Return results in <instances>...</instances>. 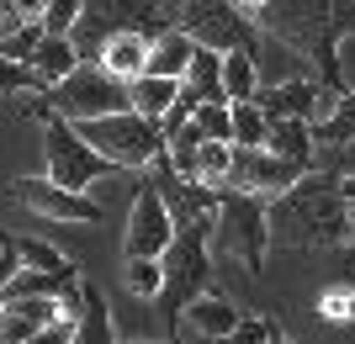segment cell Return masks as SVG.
Wrapping results in <instances>:
<instances>
[{
    "label": "cell",
    "mask_w": 355,
    "mask_h": 344,
    "mask_svg": "<svg viewBox=\"0 0 355 344\" xmlns=\"http://www.w3.org/2000/svg\"><path fill=\"white\" fill-rule=\"evenodd\" d=\"M196 133L207 138V143H234V106L218 101V106H196Z\"/></svg>",
    "instance_id": "cell-24"
},
{
    "label": "cell",
    "mask_w": 355,
    "mask_h": 344,
    "mask_svg": "<svg viewBox=\"0 0 355 344\" xmlns=\"http://www.w3.org/2000/svg\"><path fill=\"white\" fill-rule=\"evenodd\" d=\"M6 255H11V239H6V233H0V265H6Z\"/></svg>",
    "instance_id": "cell-34"
},
{
    "label": "cell",
    "mask_w": 355,
    "mask_h": 344,
    "mask_svg": "<svg viewBox=\"0 0 355 344\" xmlns=\"http://www.w3.org/2000/svg\"><path fill=\"white\" fill-rule=\"evenodd\" d=\"M175 27V16L164 0H85V16H80V27L69 32L74 53L85 59L106 37H122V32H138V37H159V32Z\"/></svg>",
    "instance_id": "cell-3"
},
{
    "label": "cell",
    "mask_w": 355,
    "mask_h": 344,
    "mask_svg": "<svg viewBox=\"0 0 355 344\" xmlns=\"http://www.w3.org/2000/svg\"><path fill=\"white\" fill-rule=\"evenodd\" d=\"M37 75H32L27 64H11V59H0V96H37ZM48 96V90H43Z\"/></svg>",
    "instance_id": "cell-26"
},
{
    "label": "cell",
    "mask_w": 355,
    "mask_h": 344,
    "mask_svg": "<svg viewBox=\"0 0 355 344\" xmlns=\"http://www.w3.org/2000/svg\"><path fill=\"white\" fill-rule=\"evenodd\" d=\"M128 344H159V339H128Z\"/></svg>",
    "instance_id": "cell-36"
},
{
    "label": "cell",
    "mask_w": 355,
    "mask_h": 344,
    "mask_svg": "<svg viewBox=\"0 0 355 344\" xmlns=\"http://www.w3.org/2000/svg\"><path fill=\"white\" fill-rule=\"evenodd\" d=\"M180 85L191 90L202 106L228 101V96H223V53H212V48H196V59H191V69H186V80H180Z\"/></svg>",
    "instance_id": "cell-20"
},
{
    "label": "cell",
    "mask_w": 355,
    "mask_h": 344,
    "mask_svg": "<svg viewBox=\"0 0 355 344\" xmlns=\"http://www.w3.org/2000/svg\"><path fill=\"white\" fill-rule=\"evenodd\" d=\"M334 64H340V85H355V27L340 37V53H334Z\"/></svg>",
    "instance_id": "cell-29"
},
{
    "label": "cell",
    "mask_w": 355,
    "mask_h": 344,
    "mask_svg": "<svg viewBox=\"0 0 355 344\" xmlns=\"http://www.w3.org/2000/svg\"><path fill=\"white\" fill-rule=\"evenodd\" d=\"M148 48H154V37H138V32L106 37V43L96 48V69H106L117 85H133V80L148 69Z\"/></svg>",
    "instance_id": "cell-12"
},
{
    "label": "cell",
    "mask_w": 355,
    "mask_h": 344,
    "mask_svg": "<svg viewBox=\"0 0 355 344\" xmlns=\"http://www.w3.org/2000/svg\"><path fill=\"white\" fill-rule=\"evenodd\" d=\"M16 244V260H21V270H43V275H59V270H69V260H64L59 244L48 239H11Z\"/></svg>",
    "instance_id": "cell-22"
},
{
    "label": "cell",
    "mask_w": 355,
    "mask_h": 344,
    "mask_svg": "<svg viewBox=\"0 0 355 344\" xmlns=\"http://www.w3.org/2000/svg\"><path fill=\"white\" fill-rule=\"evenodd\" d=\"M270 344H292V339H282V334H276V339H270Z\"/></svg>",
    "instance_id": "cell-37"
},
{
    "label": "cell",
    "mask_w": 355,
    "mask_h": 344,
    "mask_svg": "<svg viewBox=\"0 0 355 344\" xmlns=\"http://www.w3.org/2000/svg\"><path fill=\"white\" fill-rule=\"evenodd\" d=\"M180 323L191 334H202V344H212V339H223V334H234L239 323H244V313H239L223 291H207V297H196L191 307L180 313Z\"/></svg>",
    "instance_id": "cell-14"
},
{
    "label": "cell",
    "mask_w": 355,
    "mask_h": 344,
    "mask_svg": "<svg viewBox=\"0 0 355 344\" xmlns=\"http://www.w3.org/2000/svg\"><path fill=\"white\" fill-rule=\"evenodd\" d=\"M74 133L85 138L90 149L101 154L112 170H148L164 159V133L159 122L138 117L133 106L117 117H96V122H74Z\"/></svg>",
    "instance_id": "cell-2"
},
{
    "label": "cell",
    "mask_w": 355,
    "mask_h": 344,
    "mask_svg": "<svg viewBox=\"0 0 355 344\" xmlns=\"http://www.w3.org/2000/svg\"><path fill=\"white\" fill-rule=\"evenodd\" d=\"M212 233H218L223 255H234L250 275H260L266 249H270V207L260 201V196L223 191L218 196V223H212Z\"/></svg>",
    "instance_id": "cell-5"
},
{
    "label": "cell",
    "mask_w": 355,
    "mask_h": 344,
    "mask_svg": "<svg viewBox=\"0 0 355 344\" xmlns=\"http://www.w3.org/2000/svg\"><path fill=\"white\" fill-rule=\"evenodd\" d=\"M270 233L302 249H324V244L350 239V201L340 196V180L329 175H302L286 196L270 207Z\"/></svg>",
    "instance_id": "cell-1"
},
{
    "label": "cell",
    "mask_w": 355,
    "mask_h": 344,
    "mask_svg": "<svg viewBox=\"0 0 355 344\" xmlns=\"http://www.w3.org/2000/svg\"><path fill=\"white\" fill-rule=\"evenodd\" d=\"M276 339V323L270 318H244L234 334H223V339H212V344H270Z\"/></svg>",
    "instance_id": "cell-28"
},
{
    "label": "cell",
    "mask_w": 355,
    "mask_h": 344,
    "mask_svg": "<svg viewBox=\"0 0 355 344\" xmlns=\"http://www.w3.org/2000/svg\"><path fill=\"white\" fill-rule=\"evenodd\" d=\"M191 59H196V37H191V32H180V27H170V32H159V37H154V48H148V69H144V75L186 80Z\"/></svg>",
    "instance_id": "cell-15"
},
{
    "label": "cell",
    "mask_w": 355,
    "mask_h": 344,
    "mask_svg": "<svg viewBox=\"0 0 355 344\" xmlns=\"http://www.w3.org/2000/svg\"><path fill=\"white\" fill-rule=\"evenodd\" d=\"M228 6H234V11H239V16H250V21H254V16L266 11L270 0H228Z\"/></svg>",
    "instance_id": "cell-31"
},
{
    "label": "cell",
    "mask_w": 355,
    "mask_h": 344,
    "mask_svg": "<svg viewBox=\"0 0 355 344\" xmlns=\"http://www.w3.org/2000/svg\"><path fill=\"white\" fill-rule=\"evenodd\" d=\"M122 281H128V291H133L138 302H159V291H164V265H159V260H128Z\"/></svg>",
    "instance_id": "cell-23"
},
{
    "label": "cell",
    "mask_w": 355,
    "mask_h": 344,
    "mask_svg": "<svg viewBox=\"0 0 355 344\" xmlns=\"http://www.w3.org/2000/svg\"><path fill=\"white\" fill-rule=\"evenodd\" d=\"M64 318V307L53 297H6L0 313V344H32L43 329H53Z\"/></svg>",
    "instance_id": "cell-11"
},
{
    "label": "cell",
    "mask_w": 355,
    "mask_h": 344,
    "mask_svg": "<svg viewBox=\"0 0 355 344\" xmlns=\"http://www.w3.org/2000/svg\"><path fill=\"white\" fill-rule=\"evenodd\" d=\"M270 117L260 111V101H239L234 106V149H266Z\"/></svg>",
    "instance_id": "cell-21"
},
{
    "label": "cell",
    "mask_w": 355,
    "mask_h": 344,
    "mask_svg": "<svg viewBox=\"0 0 355 344\" xmlns=\"http://www.w3.org/2000/svg\"><path fill=\"white\" fill-rule=\"evenodd\" d=\"M308 175V170L286 165V159H276V154L266 149H234V170H228V185L223 191H239V196H286L297 185V180Z\"/></svg>",
    "instance_id": "cell-9"
},
{
    "label": "cell",
    "mask_w": 355,
    "mask_h": 344,
    "mask_svg": "<svg viewBox=\"0 0 355 344\" xmlns=\"http://www.w3.org/2000/svg\"><path fill=\"white\" fill-rule=\"evenodd\" d=\"M318 313L329 323H350L355 318V286H329L324 297H318Z\"/></svg>",
    "instance_id": "cell-27"
},
{
    "label": "cell",
    "mask_w": 355,
    "mask_h": 344,
    "mask_svg": "<svg viewBox=\"0 0 355 344\" xmlns=\"http://www.w3.org/2000/svg\"><path fill=\"white\" fill-rule=\"evenodd\" d=\"M16 11H21V21L43 27V11H48V0H16Z\"/></svg>",
    "instance_id": "cell-30"
},
{
    "label": "cell",
    "mask_w": 355,
    "mask_h": 344,
    "mask_svg": "<svg viewBox=\"0 0 355 344\" xmlns=\"http://www.w3.org/2000/svg\"><path fill=\"white\" fill-rule=\"evenodd\" d=\"M48 106H53L64 122L117 117V111H128V85H117V80L106 75V69H96V64H80L64 85L48 90Z\"/></svg>",
    "instance_id": "cell-7"
},
{
    "label": "cell",
    "mask_w": 355,
    "mask_h": 344,
    "mask_svg": "<svg viewBox=\"0 0 355 344\" xmlns=\"http://www.w3.org/2000/svg\"><path fill=\"white\" fill-rule=\"evenodd\" d=\"M175 244V217L164 207V196L154 180H144L133 196V212H128V233H122V249L128 260H164V249Z\"/></svg>",
    "instance_id": "cell-8"
},
{
    "label": "cell",
    "mask_w": 355,
    "mask_h": 344,
    "mask_svg": "<svg viewBox=\"0 0 355 344\" xmlns=\"http://www.w3.org/2000/svg\"><path fill=\"white\" fill-rule=\"evenodd\" d=\"M27 69L37 75V85H43V90H53V85H64V80L80 69V53H74L69 37H43L37 53L27 59Z\"/></svg>",
    "instance_id": "cell-16"
},
{
    "label": "cell",
    "mask_w": 355,
    "mask_h": 344,
    "mask_svg": "<svg viewBox=\"0 0 355 344\" xmlns=\"http://www.w3.org/2000/svg\"><path fill=\"white\" fill-rule=\"evenodd\" d=\"M180 101V80H159V75H138L128 85V106L148 122H164V111Z\"/></svg>",
    "instance_id": "cell-17"
},
{
    "label": "cell",
    "mask_w": 355,
    "mask_h": 344,
    "mask_svg": "<svg viewBox=\"0 0 355 344\" xmlns=\"http://www.w3.org/2000/svg\"><path fill=\"white\" fill-rule=\"evenodd\" d=\"M223 96H228V106H239V101H260V64H254L250 48L223 53Z\"/></svg>",
    "instance_id": "cell-18"
},
{
    "label": "cell",
    "mask_w": 355,
    "mask_h": 344,
    "mask_svg": "<svg viewBox=\"0 0 355 344\" xmlns=\"http://www.w3.org/2000/svg\"><path fill=\"white\" fill-rule=\"evenodd\" d=\"M340 165H345V175H355V143H350V149H340Z\"/></svg>",
    "instance_id": "cell-33"
},
{
    "label": "cell",
    "mask_w": 355,
    "mask_h": 344,
    "mask_svg": "<svg viewBox=\"0 0 355 344\" xmlns=\"http://www.w3.org/2000/svg\"><path fill=\"white\" fill-rule=\"evenodd\" d=\"M80 16H85V0H48L43 37H69V32L80 27Z\"/></svg>",
    "instance_id": "cell-25"
},
{
    "label": "cell",
    "mask_w": 355,
    "mask_h": 344,
    "mask_svg": "<svg viewBox=\"0 0 355 344\" xmlns=\"http://www.w3.org/2000/svg\"><path fill=\"white\" fill-rule=\"evenodd\" d=\"M69 344H117L112 302L96 281H80V313H74V339Z\"/></svg>",
    "instance_id": "cell-13"
},
{
    "label": "cell",
    "mask_w": 355,
    "mask_h": 344,
    "mask_svg": "<svg viewBox=\"0 0 355 344\" xmlns=\"http://www.w3.org/2000/svg\"><path fill=\"white\" fill-rule=\"evenodd\" d=\"M207 239H212V223H191L180 228L175 244L164 249V291H159V307L170 318H180L196 297L212 291V255H207Z\"/></svg>",
    "instance_id": "cell-4"
},
{
    "label": "cell",
    "mask_w": 355,
    "mask_h": 344,
    "mask_svg": "<svg viewBox=\"0 0 355 344\" xmlns=\"http://www.w3.org/2000/svg\"><path fill=\"white\" fill-rule=\"evenodd\" d=\"M313 127L308 122H270V138H266V154H276V159H286V165L308 170L313 165Z\"/></svg>",
    "instance_id": "cell-19"
},
{
    "label": "cell",
    "mask_w": 355,
    "mask_h": 344,
    "mask_svg": "<svg viewBox=\"0 0 355 344\" xmlns=\"http://www.w3.org/2000/svg\"><path fill=\"white\" fill-rule=\"evenodd\" d=\"M0 313H6V281H0Z\"/></svg>",
    "instance_id": "cell-35"
},
{
    "label": "cell",
    "mask_w": 355,
    "mask_h": 344,
    "mask_svg": "<svg viewBox=\"0 0 355 344\" xmlns=\"http://www.w3.org/2000/svg\"><path fill=\"white\" fill-rule=\"evenodd\" d=\"M11 191H16L21 207L43 212V217H59V223H101V217H106L96 196L64 191V185H53L48 175H21V180H11Z\"/></svg>",
    "instance_id": "cell-10"
},
{
    "label": "cell",
    "mask_w": 355,
    "mask_h": 344,
    "mask_svg": "<svg viewBox=\"0 0 355 344\" xmlns=\"http://www.w3.org/2000/svg\"><path fill=\"white\" fill-rule=\"evenodd\" d=\"M43 159H48V180L64 185V191H80V196H90L96 180L112 175V165H106L101 154L74 133V122H64V117L43 122Z\"/></svg>",
    "instance_id": "cell-6"
},
{
    "label": "cell",
    "mask_w": 355,
    "mask_h": 344,
    "mask_svg": "<svg viewBox=\"0 0 355 344\" xmlns=\"http://www.w3.org/2000/svg\"><path fill=\"white\" fill-rule=\"evenodd\" d=\"M345 286H355V233L345 239Z\"/></svg>",
    "instance_id": "cell-32"
}]
</instances>
